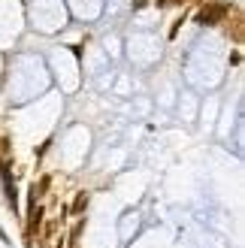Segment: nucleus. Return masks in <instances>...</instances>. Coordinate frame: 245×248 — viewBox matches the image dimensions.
<instances>
[{
  "mask_svg": "<svg viewBox=\"0 0 245 248\" xmlns=\"http://www.w3.org/2000/svg\"><path fill=\"white\" fill-rule=\"evenodd\" d=\"M230 9H233L230 0H203L200 9L194 12V21L200 28H221V21L230 16Z\"/></svg>",
  "mask_w": 245,
  "mask_h": 248,
  "instance_id": "nucleus-1",
  "label": "nucleus"
},
{
  "mask_svg": "<svg viewBox=\"0 0 245 248\" xmlns=\"http://www.w3.org/2000/svg\"><path fill=\"white\" fill-rule=\"evenodd\" d=\"M43 221H46V206L43 203H31L28 215H24V245H28V248H33L36 239H40Z\"/></svg>",
  "mask_w": 245,
  "mask_h": 248,
  "instance_id": "nucleus-2",
  "label": "nucleus"
},
{
  "mask_svg": "<svg viewBox=\"0 0 245 248\" xmlns=\"http://www.w3.org/2000/svg\"><path fill=\"white\" fill-rule=\"evenodd\" d=\"M221 28H224V36H227L233 46H242V43H245V18H242V9H239V6L230 9V16L221 21Z\"/></svg>",
  "mask_w": 245,
  "mask_h": 248,
  "instance_id": "nucleus-3",
  "label": "nucleus"
},
{
  "mask_svg": "<svg viewBox=\"0 0 245 248\" xmlns=\"http://www.w3.org/2000/svg\"><path fill=\"white\" fill-rule=\"evenodd\" d=\"M88 203H91V194H88V191H79L76 197H73V203L67 206V215H73V218H82L85 212H88Z\"/></svg>",
  "mask_w": 245,
  "mask_h": 248,
  "instance_id": "nucleus-4",
  "label": "nucleus"
},
{
  "mask_svg": "<svg viewBox=\"0 0 245 248\" xmlns=\"http://www.w3.org/2000/svg\"><path fill=\"white\" fill-rule=\"evenodd\" d=\"M6 203L12 212H18V194H15V185H12V179H6Z\"/></svg>",
  "mask_w": 245,
  "mask_h": 248,
  "instance_id": "nucleus-5",
  "label": "nucleus"
},
{
  "mask_svg": "<svg viewBox=\"0 0 245 248\" xmlns=\"http://www.w3.org/2000/svg\"><path fill=\"white\" fill-rule=\"evenodd\" d=\"M182 24H185V16H179V18H176L173 24H169V33H167L169 40H176V36H179V31H182Z\"/></svg>",
  "mask_w": 245,
  "mask_h": 248,
  "instance_id": "nucleus-6",
  "label": "nucleus"
},
{
  "mask_svg": "<svg viewBox=\"0 0 245 248\" xmlns=\"http://www.w3.org/2000/svg\"><path fill=\"white\" fill-rule=\"evenodd\" d=\"M149 6V0H137V3H133V9H145Z\"/></svg>",
  "mask_w": 245,
  "mask_h": 248,
  "instance_id": "nucleus-7",
  "label": "nucleus"
}]
</instances>
